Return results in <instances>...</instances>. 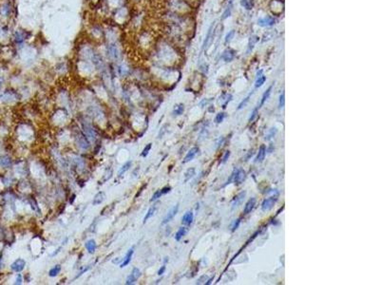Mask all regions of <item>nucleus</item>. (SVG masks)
<instances>
[{"mask_svg":"<svg viewBox=\"0 0 380 285\" xmlns=\"http://www.w3.org/2000/svg\"><path fill=\"white\" fill-rule=\"evenodd\" d=\"M122 261H123V258H116L115 260H112V262L114 264H119V263H122Z\"/></svg>","mask_w":380,"mask_h":285,"instance_id":"obj_43","label":"nucleus"},{"mask_svg":"<svg viewBox=\"0 0 380 285\" xmlns=\"http://www.w3.org/2000/svg\"><path fill=\"white\" fill-rule=\"evenodd\" d=\"M251 95H252V93H250V94L248 95V96H247V97H246V98L244 99V100H243V101H242V102L241 103V104L239 105V108H238V109H241L242 108H244V106H246V104H247V103L249 102V98L251 97Z\"/></svg>","mask_w":380,"mask_h":285,"instance_id":"obj_34","label":"nucleus"},{"mask_svg":"<svg viewBox=\"0 0 380 285\" xmlns=\"http://www.w3.org/2000/svg\"><path fill=\"white\" fill-rule=\"evenodd\" d=\"M234 34H235V32L234 30H231V32H229L227 34H226V37H225V43H228V42H230L231 40H232V38L234 37Z\"/></svg>","mask_w":380,"mask_h":285,"instance_id":"obj_38","label":"nucleus"},{"mask_svg":"<svg viewBox=\"0 0 380 285\" xmlns=\"http://www.w3.org/2000/svg\"><path fill=\"white\" fill-rule=\"evenodd\" d=\"M231 10H232V8H231V5H229L227 7V9L225 10V11L222 13V19H225V18H227L228 16L230 15V13H231Z\"/></svg>","mask_w":380,"mask_h":285,"instance_id":"obj_36","label":"nucleus"},{"mask_svg":"<svg viewBox=\"0 0 380 285\" xmlns=\"http://www.w3.org/2000/svg\"><path fill=\"white\" fill-rule=\"evenodd\" d=\"M11 165V160L8 156H1L0 157V166L2 167H8Z\"/></svg>","mask_w":380,"mask_h":285,"instance_id":"obj_21","label":"nucleus"},{"mask_svg":"<svg viewBox=\"0 0 380 285\" xmlns=\"http://www.w3.org/2000/svg\"><path fill=\"white\" fill-rule=\"evenodd\" d=\"M186 233H187V228H186V227H181L180 229L177 231L176 235H175V239H176L177 241H181V239L185 236Z\"/></svg>","mask_w":380,"mask_h":285,"instance_id":"obj_20","label":"nucleus"},{"mask_svg":"<svg viewBox=\"0 0 380 285\" xmlns=\"http://www.w3.org/2000/svg\"><path fill=\"white\" fill-rule=\"evenodd\" d=\"M258 108H256L254 110H253V112H252V114H251V116H250V118H249V122H253L255 119H256V117H257V115H258Z\"/></svg>","mask_w":380,"mask_h":285,"instance_id":"obj_37","label":"nucleus"},{"mask_svg":"<svg viewBox=\"0 0 380 285\" xmlns=\"http://www.w3.org/2000/svg\"><path fill=\"white\" fill-rule=\"evenodd\" d=\"M198 152H199V148H198V147H192L191 149H190L187 152V154H186V156L184 157V163H188L190 161H192V160L194 159V157H195V156L197 155Z\"/></svg>","mask_w":380,"mask_h":285,"instance_id":"obj_12","label":"nucleus"},{"mask_svg":"<svg viewBox=\"0 0 380 285\" xmlns=\"http://www.w3.org/2000/svg\"><path fill=\"white\" fill-rule=\"evenodd\" d=\"M151 147H152V144H146V146L144 148V150L142 152V154H141V156H143V157H146L147 154H148V152H149L150 149H151Z\"/></svg>","mask_w":380,"mask_h":285,"instance_id":"obj_33","label":"nucleus"},{"mask_svg":"<svg viewBox=\"0 0 380 285\" xmlns=\"http://www.w3.org/2000/svg\"><path fill=\"white\" fill-rule=\"evenodd\" d=\"M25 266H26V261L24 260H22V258H18V260H15L13 263H11V268L13 271L19 273L25 268Z\"/></svg>","mask_w":380,"mask_h":285,"instance_id":"obj_6","label":"nucleus"},{"mask_svg":"<svg viewBox=\"0 0 380 285\" xmlns=\"http://www.w3.org/2000/svg\"><path fill=\"white\" fill-rule=\"evenodd\" d=\"M165 269H166V267H165V265H163V266H162L161 268L159 269V271H158V275L159 276H162L163 273L165 272Z\"/></svg>","mask_w":380,"mask_h":285,"instance_id":"obj_41","label":"nucleus"},{"mask_svg":"<svg viewBox=\"0 0 380 285\" xmlns=\"http://www.w3.org/2000/svg\"><path fill=\"white\" fill-rule=\"evenodd\" d=\"M229 156H230V151H226L225 152V155H224V157L222 159V163H225L227 161V159L229 158Z\"/></svg>","mask_w":380,"mask_h":285,"instance_id":"obj_45","label":"nucleus"},{"mask_svg":"<svg viewBox=\"0 0 380 285\" xmlns=\"http://www.w3.org/2000/svg\"><path fill=\"white\" fill-rule=\"evenodd\" d=\"M222 57L225 62H231V61L234 59L235 53L233 51H231V49H226V51H224Z\"/></svg>","mask_w":380,"mask_h":285,"instance_id":"obj_18","label":"nucleus"},{"mask_svg":"<svg viewBox=\"0 0 380 285\" xmlns=\"http://www.w3.org/2000/svg\"><path fill=\"white\" fill-rule=\"evenodd\" d=\"M245 195H246V192H241V193H239L237 197H235V200L233 201V206H232V208L234 209L236 207H238L239 205L241 203V201H243V199H244Z\"/></svg>","mask_w":380,"mask_h":285,"instance_id":"obj_19","label":"nucleus"},{"mask_svg":"<svg viewBox=\"0 0 380 285\" xmlns=\"http://www.w3.org/2000/svg\"><path fill=\"white\" fill-rule=\"evenodd\" d=\"M141 275H142V273H141L140 269H138V268L134 267V268L132 269L131 273L129 274V276L127 277V280H125V284H127V285H130V284H133V283H135L136 281L138 280V279H139V277H141Z\"/></svg>","mask_w":380,"mask_h":285,"instance_id":"obj_2","label":"nucleus"},{"mask_svg":"<svg viewBox=\"0 0 380 285\" xmlns=\"http://www.w3.org/2000/svg\"><path fill=\"white\" fill-rule=\"evenodd\" d=\"M272 86L271 87H269V89L265 91V92L263 93V95H262V98H261V101H260V106H258V108H260V106H263V104L265 103V101H267V99L269 98V96H270V94H271V90H272Z\"/></svg>","mask_w":380,"mask_h":285,"instance_id":"obj_23","label":"nucleus"},{"mask_svg":"<svg viewBox=\"0 0 380 285\" xmlns=\"http://www.w3.org/2000/svg\"><path fill=\"white\" fill-rule=\"evenodd\" d=\"M212 29H213V25L210 27V29L208 30V32H207V35H206V38H205V40H204V42H203V48H206V47H208V44H209V41H210V39H211V35H212Z\"/></svg>","mask_w":380,"mask_h":285,"instance_id":"obj_30","label":"nucleus"},{"mask_svg":"<svg viewBox=\"0 0 380 285\" xmlns=\"http://www.w3.org/2000/svg\"><path fill=\"white\" fill-rule=\"evenodd\" d=\"M82 127H83L84 132H85L87 138L89 139L90 141H95V138H96V132H95L93 127H91L89 123H86V122H83Z\"/></svg>","mask_w":380,"mask_h":285,"instance_id":"obj_1","label":"nucleus"},{"mask_svg":"<svg viewBox=\"0 0 380 285\" xmlns=\"http://www.w3.org/2000/svg\"><path fill=\"white\" fill-rule=\"evenodd\" d=\"M256 201H257L255 198H251V199L247 201L246 204H245L244 209H243V214L247 215V214H249V213H251V211L254 209L255 205H256Z\"/></svg>","mask_w":380,"mask_h":285,"instance_id":"obj_11","label":"nucleus"},{"mask_svg":"<svg viewBox=\"0 0 380 285\" xmlns=\"http://www.w3.org/2000/svg\"><path fill=\"white\" fill-rule=\"evenodd\" d=\"M225 116H226V114L224 113V112H220V113H218V114H217L216 118H215V122H216L217 124L222 123V122L223 121L224 118H225Z\"/></svg>","mask_w":380,"mask_h":285,"instance_id":"obj_32","label":"nucleus"},{"mask_svg":"<svg viewBox=\"0 0 380 285\" xmlns=\"http://www.w3.org/2000/svg\"><path fill=\"white\" fill-rule=\"evenodd\" d=\"M279 108H282L283 106H284V93L280 94V96H279Z\"/></svg>","mask_w":380,"mask_h":285,"instance_id":"obj_39","label":"nucleus"},{"mask_svg":"<svg viewBox=\"0 0 380 285\" xmlns=\"http://www.w3.org/2000/svg\"><path fill=\"white\" fill-rule=\"evenodd\" d=\"M245 177H246V173H245L244 170L243 169L237 170V172H236L235 176H234V184H237V185L242 184V182L244 181Z\"/></svg>","mask_w":380,"mask_h":285,"instance_id":"obj_7","label":"nucleus"},{"mask_svg":"<svg viewBox=\"0 0 380 285\" xmlns=\"http://www.w3.org/2000/svg\"><path fill=\"white\" fill-rule=\"evenodd\" d=\"M86 249L87 250V252L90 254H93L96 250V242H95L94 239H89L86 242Z\"/></svg>","mask_w":380,"mask_h":285,"instance_id":"obj_17","label":"nucleus"},{"mask_svg":"<svg viewBox=\"0 0 380 285\" xmlns=\"http://www.w3.org/2000/svg\"><path fill=\"white\" fill-rule=\"evenodd\" d=\"M239 222H241V219H238V220H237V222H235V224H234V226H233V229H232V231H235L236 229H238V227H239Z\"/></svg>","mask_w":380,"mask_h":285,"instance_id":"obj_46","label":"nucleus"},{"mask_svg":"<svg viewBox=\"0 0 380 285\" xmlns=\"http://www.w3.org/2000/svg\"><path fill=\"white\" fill-rule=\"evenodd\" d=\"M1 86H2V82H1V79H0V87H1Z\"/></svg>","mask_w":380,"mask_h":285,"instance_id":"obj_48","label":"nucleus"},{"mask_svg":"<svg viewBox=\"0 0 380 285\" xmlns=\"http://www.w3.org/2000/svg\"><path fill=\"white\" fill-rule=\"evenodd\" d=\"M163 195L162 194V191L161 190H157L154 194H153V196H152V198L150 199V201H155L156 200H158L160 197H161Z\"/></svg>","mask_w":380,"mask_h":285,"instance_id":"obj_35","label":"nucleus"},{"mask_svg":"<svg viewBox=\"0 0 380 285\" xmlns=\"http://www.w3.org/2000/svg\"><path fill=\"white\" fill-rule=\"evenodd\" d=\"M207 280V277L206 276H203V277H201L199 279H198V281H197V284H201V283H205L204 281H206Z\"/></svg>","mask_w":380,"mask_h":285,"instance_id":"obj_40","label":"nucleus"},{"mask_svg":"<svg viewBox=\"0 0 380 285\" xmlns=\"http://www.w3.org/2000/svg\"><path fill=\"white\" fill-rule=\"evenodd\" d=\"M60 271H61V266L59 264H57V265L54 266V267H52L51 270H49V276L51 277H56L57 275H58V274L60 273Z\"/></svg>","mask_w":380,"mask_h":285,"instance_id":"obj_25","label":"nucleus"},{"mask_svg":"<svg viewBox=\"0 0 380 285\" xmlns=\"http://www.w3.org/2000/svg\"><path fill=\"white\" fill-rule=\"evenodd\" d=\"M22 283V276L19 274L16 277V280H15V284H21Z\"/></svg>","mask_w":380,"mask_h":285,"instance_id":"obj_44","label":"nucleus"},{"mask_svg":"<svg viewBox=\"0 0 380 285\" xmlns=\"http://www.w3.org/2000/svg\"><path fill=\"white\" fill-rule=\"evenodd\" d=\"M131 165H132V163L130 161H128V162L125 163V165L120 168L119 172H118V176H123V174H125L131 167Z\"/></svg>","mask_w":380,"mask_h":285,"instance_id":"obj_22","label":"nucleus"},{"mask_svg":"<svg viewBox=\"0 0 380 285\" xmlns=\"http://www.w3.org/2000/svg\"><path fill=\"white\" fill-rule=\"evenodd\" d=\"M194 220V214L192 211H187L182 218V223L184 225H190Z\"/></svg>","mask_w":380,"mask_h":285,"instance_id":"obj_10","label":"nucleus"},{"mask_svg":"<svg viewBox=\"0 0 380 285\" xmlns=\"http://www.w3.org/2000/svg\"><path fill=\"white\" fill-rule=\"evenodd\" d=\"M265 155H266V147H265V146H263V144H262V146H260V149H258V153L257 155L256 162L257 163L263 162V160L265 158Z\"/></svg>","mask_w":380,"mask_h":285,"instance_id":"obj_15","label":"nucleus"},{"mask_svg":"<svg viewBox=\"0 0 380 285\" xmlns=\"http://www.w3.org/2000/svg\"><path fill=\"white\" fill-rule=\"evenodd\" d=\"M265 81H266V76H264L263 74L260 75V77H257L256 84H255V87H256L257 89H258V87H260L264 84Z\"/></svg>","mask_w":380,"mask_h":285,"instance_id":"obj_27","label":"nucleus"},{"mask_svg":"<svg viewBox=\"0 0 380 285\" xmlns=\"http://www.w3.org/2000/svg\"><path fill=\"white\" fill-rule=\"evenodd\" d=\"M275 22H276V20H275V18H274V17H272V16H266L264 18L258 19V24L260 25V26H261V27H270V26H273L274 24H275Z\"/></svg>","mask_w":380,"mask_h":285,"instance_id":"obj_8","label":"nucleus"},{"mask_svg":"<svg viewBox=\"0 0 380 285\" xmlns=\"http://www.w3.org/2000/svg\"><path fill=\"white\" fill-rule=\"evenodd\" d=\"M108 54L112 59H117L119 57V51L115 45H110L108 47Z\"/></svg>","mask_w":380,"mask_h":285,"instance_id":"obj_16","label":"nucleus"},{"mask_svg":"<svg viewBox=\"0 0 380 285\" xmlns=\"http://www.w3.org/2000/svg\"><path fill=\"white\" fill-rule=\"evenodd\" d=\"M258 40V38L257 36H252V37L250 38L249 46H248V49H247V52H249L250 51H252L253 48H254V45L257 43Z\"/></svg>","mask_w":380,"mask_h":285,"instance_id":"obj_29","label":"nucleus"},{"mask_svg":"<svg viewBox=\"0 0 380 285\" xmlns=\"http://www.w3.org/2000/svg\"><path fill=\"white\" fill-rule=\"evenodd\" d=\"M241 5L246 10H251L254 6V3H253V0H241Z\"/></svg>","mask_w":380,"mask_h":285,"instance_id":"obj_28","label":"nucleus"},{"mask_svg":"<svg viewBox=\"0 0 380 285\" xmlns=\"http://www.w3.org/2000/svg\"><path fill=\"white\" fill-rule=\"evenodd\" d=\"M171 190V188L169 187V186H165V187H163V189H161V191H162V194L163 195V194H166V193H168L169 191Z\"/></svg>","mask_w":380,"mask_h":285,"instance_id":"obj_42","label":"nucleus"},{"mask_svg":"<svg viewBox=\"0 0 380 285\" xmlns=\"http://www.w3.org/2000/svg\"><path fill=\"white\" fill-rule=\"evenodd\" d=\"M10 11H11L10 5L9 4H5V5L1 8V14H3L4 16H7V15H9Z\"/></svg>","mask_w":380,"mask_h":285,"instance_id":"obj_31","label":"nucleus"},{"mask_svg":"<svg viewBox=\"0 0 380 285\" xmlns=\"http://www.w3.org/2000/svg\"><path fill=\"white\" fill-rule=\"evenodd\" d=\"M178 210H179V205L176 204V205H175V206H173V207L171 208L168 212H167V214L165 215V218H163V222H162V223H163V224H165V223H167V222H169L170 220H172V219L174 218L175 216L177 215Z\"/></svg>","mask_w":380,"mask_h":285,"instance_id":"obj_5","label":"nucleus"},{"mask_svg":"<svg viewBox=\"0 0 380 285\" xmlns=\"http://www.w3.org/2000/svg\"><path fill=\"white\" fill-rule=\"evenodd\" d=\"M195 172H196V170H195V168H189V169H187V171L184 173V182H187V181H189L190 179H191L194 175H195Z\"/></svg>","mask_w":380,"mask_h":285,"instance_id":"obj_26","label":"nucleus"},{"mask_svg":"<svg viewBox=\"0 0 380 285\" xmlns=\"http://www.w3.org/2000/svg\"><path fill=\"white\" fill-rule=\"evenodd\" d=\"M105 199H106V193L105 192H103V191H100V192H98L96 195H95V197H94V199H93V201H92V204L93 205H98V204H101L103 201H105Z\"/></svg>","mask_w":380,"mask_h":285,"instance_id":"obj_13","label":"nucleus"},{"mask_svg":"<svg viewBox=\"0 0 380 285\" xmlns=\"http://www.w3.org/2000/svg\"><path fill=\"white\" fill-rule=\"evenodd\" d=\"M157 209H158V206H157V204H154V205H152L151 207H149V209L147 210V212H146V216H144V223H146L148 220H149L151 217H153L154 216V214H155V212L157 211Z\"/></svg>","mask_w":380,"mask_h":285,"instance_id":"obj_14","label":"nucleus"},{"mask_svg":"<svg viewBox=\"0 0 380 285\" xmlns=\"http://www.w3.org/2000/svg\"><path fill=\"white\" fill-rule=\"evenodd\" d=\"M277 201V197H270L265 199L261 203V209L263 211H269L273 208V206L275 205L276 201Z\"/></svg>","mask_w":380,"mask_h":285,"instance_id":"obj_4","label":"nucleus"},{"mask_svg":"<svg viewBox=\"0 0 380 285\" xmlns=\"http://www.w3.org/2000/svg\"><path fill=\"white\" fill-rule=\"evenodd\" d=\"M262 72H263V70H260V71H258V73H257V77H260V75H262Z\"/></svg>","mask_w":380,"mask_h":285,"instance_id":"obj_47","label":"nucleus"},{"mask_svg":"<svg viewBox=\"0 0 380 285\" xmlns=\"http://www.w3.org/2000/svg\"><path fill=\"white\" fill-rule=\"evenodd\" d=\"M184 106L182 105V104L176 105V106H175L174 109H173V114H174L175 116L182 115V112H184Z\"/></svg>","mask_w":380,"mask_h":285,"instance_id":"obj_24","label":"nucleus"},{"mask_svg":"<svg viewBox=\"0 0 380 285\" xmlns=\"http://www.w3.org/2000/svg\"><path fill=\"white\" fill-rule=\"evenodd\" d=\"M76 144H78V146L82 149H89L90 144L89 142V139L87 138L86 136H84L83 134H77L76 135Z\"/></svg>","mask_w":380,"mask_h":285,"instance_id":"obj_3","label":"nucleus"},{"mask_svg":"<svg viewBox=\"0 0 380 285\" xmlns=\"http://www.w3.org/2000/svg\"><path fill=\"white\" fill-rule=\"evenodd\" d=\"M133 254H134V247H131L130 249H129L127 252V254H125V258H123V261H122V263H121V265H120V267L121 268H124V267H125L129 262H130V260H131V258H132V256H133Z\"/></svg>","mask_w":380,"mask_h":285,"instance_id":"obj_9","label":"nucleus"}]
</instances>
